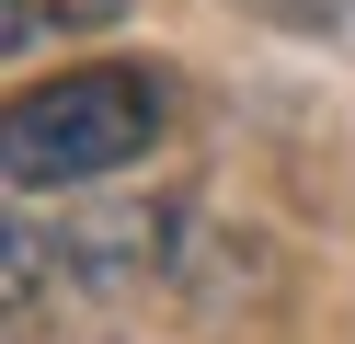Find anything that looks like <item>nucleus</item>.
<instances>
[{
  "instance_id": "1",
  "label": "nucleus",
  "mask_w": 355,
  "mask_h": 344,
  "mask_svg": "<svg viewBox=\"0 0 355 344\" xmlns=\"http://www.w3.org/2000/svg\"><path fill=\"white\" fill-rule=\"evenodd\" d=\"M149 138H161V81L149 69H69V81H35L0 115V161H12L24 195L103 183L126 161H149Z\"/></svg>"
},
{
  "instance_id": "2",
  "label": "nucleus",
  "mask_w": 355,
  "mask_h": 344,
  "mask_svg": "<svg viewBox=\"0 0 355 344\" xmlns=\"http://www.w3.org/2000/svg\"><path fill=\"white\" fill-rule=\"evenodd\" d=\"M46 23H115V0H12L0 35H12V46H46Z\"/></svg>"
}]
</instances>
